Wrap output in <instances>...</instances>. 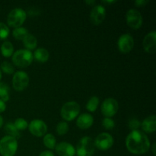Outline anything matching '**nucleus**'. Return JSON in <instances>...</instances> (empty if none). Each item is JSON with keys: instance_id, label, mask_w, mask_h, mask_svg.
I'll return each mask as SVG.
<instances>
[{"instance_id": "nucleus-16", "label": "nucleus", "mask_w": 156, "mask_h": 156, "mask_svg": "<svg viewBox=\"0 0 156 156\" xmlns=\"http://www.w3.org/2000/svg\"><path fill=\"white\" fill-rule=\"evenodd\" d=\"M94 122V118L89 114H82L78 117L76 125L81 129H87L91 127Z\"/></svg>"}, {"instance_id": "nucleus-17", "label": "nucleus", "mask_w": 156, "mask_h": 156, "mask_svg": "<svg viewBox=\"0 0 156 156\" xmlns=\"http://www.w3.org/2000/svg\"><path fill=\"white\" fill-rule=\"evenodd\" d=\"M141 127L146 133H154L156 127V117L155 115H151L146 117L143 123H141Z\"/></svg>"}, {"instance_id": "nucleus-11", "label": "nucleus", "mask_w": 156, "mask_h": 156, "mask_svg": "<svg viewBox=\"0 0 156 156\" xmlns=\"http://www.w3.org/2000/svg\"><path fill=\"white\" fill-rule=\"evenodd\" d=\"M117 46L120 52L123 53H129L134 46V40L129 34H124L119 37Z\"/></svg>"}, {"instance_id": "nucleus-3", "label": "nucleus", "mask_w": 156, "mask_h": 156, "mask_svg": "<svg viewBox=\"0 0 156 156\" xmlns=\"http://www.w3.org/2000/svg\"><path fill=\"white\" fill-rule=\"evenodd\" d=\"M18 149L16 139L6 136L0 140V154L2 156H14Z\"/></svg>"}, {"instance_id": "nucleus-31", "label": "nucleus", "mask_w": 156, "mask_h": 156, "mask_svg": "<svg viewBox=\"0 0 156 156\" xmlns=\"http://www.w3.org/2000/svg\"><path fill=\"white\" fill-rule=\"evenodd\" d=\"M141 126V123H140V120H137L136 118H133L129 120V128L132 131L138 130V129Z\"/></svg>"}, {"instance_id": "nucleus-6", "label": "nucleus", "mask_w": 156, "mask_h": 156, "mask_svg": "<svg viewBox=\"0 0 156 156\" xmlns=\"http://www.w3.org/2000/svg\"><path fill=\"white\" fill-rule=\"evenodd\" d=\"M80 112V106L76 101H69L64 104L61 109V116L66 121L74 120Z\"/></svg>"}, {"instance_id": "nucleus-27", "label": "nucleus", "mask_w": 156, "mask_h": 156, "mask_svg": "<svg viewBox=\"0 0 156 156\" xmlns=\"http://www.w3.org/2000/svg\"><path fill=\"white\" fill-rule=\"evenodd\" d=\"M69 131V125L66 122L61 121L56 126V132L59 136H63Z\"/></svg>"}, {"instance_id": "nucleus-34", "label": "nucleus", "mask_w": 156, "mask_h": 156, "mask_svg": "<svg viewBox=\"0 0 156 156\" xmlns=\"http://www.w3.org/2000/svg\"><path fill=\"white\" fill-rule=\"evenodd\" d=\"M5 108H6V105L5 104L4 101H2V100H0V113L2 112H4L5 111Z\"/></svg>"}, {"instance_id": "nucleus-22", "label": "nucleus", "mask_w": 156, "mask_h": 156, "mask_svg": "<svg viewBox=\"0 0 156 156\" xmlns=\"http://www.w3.org/2000/svg\"><path fill=\"white\" fill-rule=\"evenodd\" d=\"M1 52L2 54L5 57H10L14 52V47L13 45L9 41H5L1 47Z\"/></svg>"}, {"instance_id": "nucleus-24", "label": "nucleus", "mask_w": 156, "mask_h": 156, "mask_svg": "<svg viewBox=\"0 0 156 156\" xmlns=\"http://www.w3.org/2000/svg\"><path fill=\"white\" fill-rule=\"evenodd\" d=\"M99 105V99L97 96H93L89 99L86 105V108L90 112H94Z\"/></svg>"}, {"instance_id": "nucleus-19", "label": "nucleus", "mask_w": 156, "mask_h": 156, "mask_svg": "<svg viewBox=\"0 0 156 156\" xmlns=\"http://www.w3.org/2000/svg\"><path fill=\"white\" fill-rule=\"evenodd\" d=\"M23 41H24V47L27 49V50H34L36 48L37 45V40L31 34H27Z\"/></svg>"}, {"instance_id": "nucleus-5", "label": "nucleus", "mask_w": 156, "mask_h": 156, "mask_svg": "<svg viewBox=\"0 0 156 156\" xmlns=\"http://www.w3.org/2000/svg\"><path fill=\"white\" fill-rule=\"evenodd\" d=\"M26 18H27V14L24 10L22 9H15L11 11L9 14L8 15L7 22L10 27H19L24 24Z\"/></svg>"}, {"instance_id": "nucleus-29", "label": "nucleus", "mask_w": 156, "mask_h": 156, "mask_svg": "<svg viewBox=\"0 0 156 156\" xmlns=\"http://www.w3.org/2000/svg\"><path fill=\"white\" fill-rule=\"evenodd\" d=\"M9 34V28L4 23L0 22V41L5 40Z\"/></svg>"}, {"instance_id": "nucleus-21", "label": "nucleus", "mask_w": 156, "mask_h": 156, "mask_svg": "<svg viewBox=\"0 0 156 156\" xmlns=\"http://www.w3.org/2000/svg\"><path fill=\"white\" fill-rule=\"evenodd\" d=\"M9 92H10V88L9 85L5 82H0V100L4 102L8 101L10 98Z\"/></svg>"}, {"instance_id": "nucleus-38", "label": "nucleus", "mask_w": 156, "mask_h": 156, "mask_svg": "<svg viewBox=\"0 0 156 156\" xmlns=\"http://www.w3.org/2000/svg\"><path fill=\"white\" fill-rule=\"evenodd\" d=\"M86 2L87 4L91 5V4H94V3L95 2H94V1H86V2Z\"/></svg>"}, {"instance_id": "nucleus-12", "label": "nucleus", "mask_w": 156, "mask_h": 156, "mask_svg": "<svg viewBox=\"0 0 156 156\" xmlns=\"http://www.w3.org/2000/svg\"><path fill=\"white\" fill-rule=\"evenodd\" d=\"M29 130L32 135L41 137L47 133V126L43 120H34L29 124Z\"/></svg>"}, {"instance_id": "nucleus-15", "label": "nucleus", "mask_w": 156, "mask_h": 156, "mask_svg": "<svg viewBox=\"0 0 156 156\" xmlns=\"http://www.w3.org/2000/svg\"><path fill=\"white\" fill-rule=\"evenodd\" d=\"M55 149L56 153L59 156H74L76 155V149L70 143L62 142L56 145Z\"/></svg>"}, {"instance_id": "nucleus-10", "label": "nucleus", "mask_w": 156, "mask_h": 156, "mask_svg": "<svg viewBox=\"0 0 156 156\" xmlns=\"http://www.w3.org/2000/svg\"><path fill=\"white\" fill-rule=\"evenodd\" d=\"M94 146L102 151L108 150L112 147L114 144V139L110 134L107 133H100L94 140Z\"/></svg>"}, {"instance_id": "nucleus-13", "label": "nucleus", "mask_w": 156, "mask_h": 156, "mask_svg": "<svg viewBox=\"0 0 156 156\" xmlns=\"http://www.w3.org/2000/svg\"><path fill=\"white\" fill-rule=\"evenodd\" d=\"M106 16V9L101 5H95L90 14V19L94 25H98L105 20Z\"/></svg>"}, {"instance_id": "nucleus-20", "label": "nucleus", "mask_w": 156, "mask_h": 156, "mask_svg": "<svg viewBox=\"0 0 156 156\" xmlns=\"http://www.w3.org/2000/svg\"><path fill=\"white\" fill-rule=\"evenodd\" d=\"M5 133L9 136L13 137V138L16 139V140L21 137L20 132L16 129L15 125L12 123H6V125L5 126Z\"/></svg>"}, {"instance_id": "nucleus-18", "label": "nucleus", "mask_w": 156, "mask_h": 156, "mask_svg": "<svg viewBox=\"0 0 156 156\" xmlns=\"http://www.w3.org/2000/svg\"><path fill=\"white\" fill-rule=\"evenodd\" d=\"M37 61L40 62H46L49 59V52L46 49L41 47L35 50L34 54L33 55Z\"/></svg>"}, {"instance_id": "nucleus-28", "label": "nucleus", "mask_w": 156, "mask_h": 156, "mask_svg": "<svg viewBox=\"0 0 156 156\" xmlns=\"http://www.w3.org/2000/svg\"><path fill=\"white\" fill-rule=\"evenodd\" d=\"M15 126L16 127V129L19 130H25L26 129L28 126V123L23 118H18L15 121V123H14Z\"/></svg>"}, {"instance_id": "nucleus-37", "label": "nucleus", "mask_w": 156, "mask_h": 156, "mask_svg": "<svg viewBox=\"0 0 156 156\" xmlns=\"http://www.w3.org/2000/svg\"><path fill=\"white\" fill-rule=\"evenodd\" d=\"M116 1H104V3H107V4H110V3H114Z\"/></svg>"}, {"instance_id": "nucleus-39", "label": "nucleus", "mask_w": 156, "mask_h": 156, "mask_svg": "<svg viewBox=\"0 0 156 156\" xmlns=\"http://www.w3.org/2000/svg\"><path fill=\"white\" fill-rule=\"evenodd\" d=\"M2 79V73H1V70H0V80Z\"/></svg>"}, {"instance_id": "nucleus-23", "label": "nucleus", "mask_w": 156, "mask_h": 156, "mask_svg": "<svg viewBox=\"0 0 156 156\" xmlns=\"http://www.w3.org/2000/svg\"><path fill=\"white\" fill-rule=\"evenodd\" d=\"M28 34V31H27V29L25 27H17V28H15L13 30V32H12V34H13V37L16 40H24V38L27 36V34Z\"/></svg>"}, {"instance_id": "nucleus-30", "label": "nucleus", "mask_w": 156, "mask_h": 156, "mask_svg": "<svg viewBox=\"0 0 156 156\" xmlns=\"http://www.w3.org/2000/svg\"><path fill=\"white\" fill-rule=\"evenodd\" d=\"M102 125L106 129H112L115 126V123L112 119L109 117H105L102 122Z\"/></svg>"}, {"instance_id": "nucleus-2", "label": "nucleus", "mask_w": 156, "mask_h": 156, "mask_svg": "<svg viewBox=\"0 0 156 156\" xmlns=\"http://www.w3.org/2000/svg\"><path fill=\"white\" fill-rule=\"evenodd\" d=\"M34 59L33 53L27 50H19L14 53L12 61L16 66L26 68L31 64Z\"/></svg>"}, {"instance_id": "nucleus-33", "label": "nucleus", "mask_w": 156, "mask_h": 156, "mask_svg": "<svg viewBox=\"0 0 156 156\" xmlns=\"http://www.w3.org/2000/svg\"><path fill=\"white\" fill-rule=\"evenodd\" d=\"M39 156H54V154L51 151H44L40 154Z\"/></svg>"}, {"instance_id": "nucleus-36", "label": "nucleus", "mask_w": 156, "mask_h": 156, "mask_svg": "<svg viewBox=\"0 0 156 156\" xmlns=\"http://www.w3.org/2000/svg\"><path fill=\"white\" fill-rule=\"evenodd\" d=\"M152 149H153V151H152V152H153L154 155H155V143H154L153 146H152Z\"/></svg>"}, {"instance_id": "nucleus-35", "label": "nucleus", "mask_w": 156, "mask_h": 156, "mask_svg": "<svg viewBox=\"0 0 156 156\" xmlns=\"http://www.w3.org/2000/svg\"><path fill=\"white\" fill-rule=\"evenodd\" d=\"M2 125H3V118H2V117L0 115V128L2 126Z\"/></svg>"}, {"instance_id": "nucleus-4", "label": "nucleus", "mask_w": 156, "mask_h": 156, "mask_svg": "<svg viewBox=\"0 0 156 156\" xmlns=\"http://www.w3.org/2000/svg\"><path fill=\"white\" fill-rule=\"evenodd\" d=\"M94 142L92 138L85 136L79 140L76 153L78 156H92L94 152Z\"/></svg>"}, {"instance_id": "nucleus-26", "label": "nucleus", "mask_w": 156, "mask_h": 156, "mask_svg": "<svg viewBox=\"0 0 156 156\" xmlns=\"http://www.w3.org/2000/svg\"><path fill=\"white\" fill-rule=\"evenodd\" d=\"M1 69L2 70V72H4L5 73L8 75H11L15 73L14 66L11 62H8V61H4V62H2Z\"/></svg>"}, {"instance_id": "nucleus-14", "label": "nucleus", "mask_w": 156, "mask_h": 156, "mask_svg": "<svg viewBox=\"0 0 156 156\" xmlns=\"http://www.w3.org/2000/svg\"><path fill=\"white\" fill-rule=\"evenodd\" d=\"M156 32L155 30L150 32L145 37L143 40V48L147 53H155L156 50Z\"/></svg>"}, {"instance_id": "nucleus-7", "label": "nucleus", "mask_w": 156, "mask_h": 156, "mask_svg": "<svg viewBox=\"0 0 156 156\" xmlns=\"http://www.w3.org/2000/svg\"><path fill=\"white\" fill-rule=\"evenodd\" d=\"M29 84V76L25 72L18 71L14 74L12 79L13 88L17 91H21L25 89Z\"/></svg>"}, {"instance_id": "nucleus-32", "label": "nucleus", "mask_w": 156, "mask_h": 156, "mask_svg": "<svg viewBox=\"0 0 156 156\" xmlns=\"http://www.w3.org/2000/svg\"><path fill=\"white\" fill-rule=\"evenodd\" d=\"M148 2H149V1H147V0H136L135 2V5L139 7H143V6L146 5Z\"/></svg>"}, {"instance_id": "nucleus-1", "label": "nucleus", "mask_w": 156, "mask_h": 156, "mask_svg": "<svg viewBox=\"0 0 156 156\" xmlns=\"http://www.w3.org/2000/svg\"><path fill=\"white\" fill-rule=\"evenodd\" d=\"M126 146L129 152L135 155H142L149 151L150 142L146 134L140 130L132 131L127 136Z\"/></svg>"}, {"instance_id": "nucleus-8", "label": "nucleus", "mask_w": 156, "mask_h": 156, "mask_svg": "<svg viewBox=\"0 0 156 156\" xmlns=\"http://www.w3.org/2000/svg\"><path fill=\"white\" fill-rule=\"evenodd\" d=\"M118 102L112 98L105 99L101 105V112L105 117H111L118 111Z\"/></svg>"}, {"instance_id": "nucleus-25", "label": "nucleus", "mask_w": 156, "mask_h": 156, "mask_svg": "<svg viewBox=\"0 0 156 156\" xmlns=\"http://www.w3.org/2000/svg\"><path fill=\"white\" fill-rule=\"evenodd\" d=\"M44 143L46 147L49 148L50 149H53L56 146V138L53 134H47L44 136Z\"/></svg>"}, {"instance_id": "nucleus-9", "label": "nucleus", "mask_w": 156, "mask_h": 156, "mask_svg": "<svg viewBox=\"0 0 156 156\" xmlns=\"http://www.w3.org/2000/svg\"><path fill=\"white\" fill-rule=\"evenodd\" d=\"M126 20L128 26L133 29H139L143 24V16L139 11L129 9L126 15Z\"/></svg>"}]
</instances>
